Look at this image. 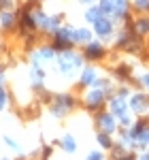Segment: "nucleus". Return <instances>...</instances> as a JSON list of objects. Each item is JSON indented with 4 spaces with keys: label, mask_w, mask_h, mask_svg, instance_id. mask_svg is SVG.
Returning a JSON list of instances; mask_svg holds the SVG:
<instances>
[{
    "label": "nucleus",
    "mask_w": 149,
    "mask_h": 160,
    "mask_svg": "<svg viewBox=\"0 0 149 160\" xmlns=\"http://www.w3.org/2000/svg\"><path fill=\"white\" fill-rule=\"evenodd\" d=\"M137 86H138V88H143V90H147V92H149V71H147V73H143V75H138V77H137Z\"/></svg>",
    "instance_id": "obj_23"
},
{
    "label": "nucleus",
    "mask_w": 149,
    "mask_h": 160,
    "mask_svg": "<svg viewBox=\"0 0 149 160\" xmlns=\"http://www.w3.org/2000/svg\"><path fill=\"white\" fill-rule=\"evenodd\" d=\"M83 58L89 62H100L107 58V47L100 41H89L87 45H83Z\"/></svg>",
    "instance_id": "obj_6"
},
{
    "label": "nucleus",
    "mask_w": 149,
    "mask_h": 160,
    "mask_svg": "<svg viewBox=\"0 0 149 160\" xmlns=\"http://www.w3.org/2000/svg\"><path fill=\"white\" fill-rule=\"evenodd\" d=\"M0 24H2V30L11 32L19 22H17V15H15L13 11H0Z\"/></svg>",
    "instance_id": "obj_12"
},
{
    "label": "nucleus",
    "mask_w": 149,
    "mask_h": 160,
    "mask_svg": "<svg viewBox=\"0 0 149 160\" xmlns=\"http://www.w3.org/2000/svg\"><path fill=\"white\" fill-rule=\"evenodd\" d=\"M96 128L102 130V132H117L119 130V124H117V118L113 115L111 111H98L96 113Z\"/></svg>",
    "instance_id": "obj_5"
},
{
    "label": "nucleus",
    "mask_w": 149,
    "mask_h": 160,
    "mask_svg": "<svg viewBox=\"0 0 149 160\" xmlns=\"http://www.w3.org/2000/svg\"><path fill=\"white\" fill-rule=\"evenodd\" d=\"M73 41H74V45H87L89 41H94V34H92L89 28H74Z\"/></svg>",
    "instance_id": "obj_11"
},
{
    "label": "nucleus",
    "mask_w": 149,
    "mask_h": 160,
    "mask_svg": "<svg viewBox=\"0 0 149 160\" xmlns=\"http://www.w3.org/2000/svg\"><path fill=\"white\" fill-rule=\"evenodd\" d=\"M85 160H104V156H102V152H89Z\"/></svg>",
    "instance_id": "obj_30"
},
{
    "label": "nucleus",
    "mask_w": 149,
    "mask_h": 160,
    "mask_svg": "<svg viewBox=\"0 0 149 160\" xmlns=\"http://www.w3.org/2000/svg\"><path fill=\"white\" fill-rule=\"evenodd\" d=\"M109 111H111L117 120H122L124 115H128V111H130L128 98H122V96H117V94H115L113 98H109Z\"/></svg>",
    "instance_id": "obj_8"
},
{
    "label": "nucleus",
    "mask_w": 149,
    "mask_h": 160,
    "mask_svg": "<svg viewBox=\"0 0 149 160\" xmlns=\"http://www.w3.org/2000/svg\"><path fill=\"white\" fill-rule=\"evenodd\" d=\"M137 11L141 13H149V0H134V4H132Z\"/></svg>",
    "instance_id": "obj_25"
},
{
    "label": "nucleus",
    "mask_w": 149,
    "mask_h": 160,
    "mask_svg": "<svg viewBox=\"0 0 149 160\" xmlns=\"http://www.w3.org/2000/svg\"><path fill=\"white\" fill-rule=\"evenodd\" d=\"M132 28H134V32L138 37H149V17L147 15H138L132 22Z\"/></svg>",
    "instance_id": "obj_13"
},
{
    "label": "nucleus",
    "mask_w": 149,
    "mask_h": 160,
    "mask_svg": "<svg viewBox=\"0 0 149 160\" xmlns=\"http://www.w3.org/2000/svg\"><path fill=\"white\" fill-rule=\"evenodd\" d=\"M0 86H4V68H0Z\"/></svg>",
    "instance_id": "obj_33"
},
{
    "label": "nucleus",
    "mask_w": 149,
    "mask_h": 160,
    "mask_svg": "<svg viewBox=\"0 0 149 160\" xmlns=\"http://www.w3.org/2000/svg\"><path fill=\"white\" fill-rule=\"evenodd\" d=\"M81 2H83V4H94L96 0H81Z\"/></svg>",
    "instance_id": "obj_34"
},
{
    "label": "nucleus",
    "mask_w": 149,
    "mask_h": 160,
    "mask_svg": "<svg viewBox=\"0 0 149 160\" xmlns=\"http://www.w3.org/2000/svg\"><path fill=\"white\" fill-rule=\"evenodd\" d=\"M94 32L100 38H111L113 32H115V22H113L111 17H100L98 22L94 24Z\"/></svg>",
    "instance_id": "obj_9"
},
{
    "label": "nucleus",
    "mask_w": 149,
    "mask_h": 160,
    "mask_svg": "<svg viewBox=\"0 0 149 160\" xmlns=\"http://www.w3.org/2000/svg\"><path fill=\"white\" fill-rule=\"evenodd\" d=\"M0 160H11V158H0Z\"/></svg>",
    "instance_id": "obj_35"
},
{
    "label": "nucleus",
    "mask_w": 149,
    "mask_h": 160,
    "mask_svg": "<svg viewBox=\"0 0 149 160\" xmlns=\"http://www.w3.org/2000/svg\"><path fill=\"white\" fill-rule=\"evenodd\" d=\"M107 92L102 90V88L94 86V88H87V92L83 94V105H85L87 111H92V113H98L102 107H104V102H107Z\"/></svg>",
    "instance_id": "obj_3"
},
{
    "label": "nucleus",
    "mask_w": 149,
    "mask_h": 160,
    "mask_svg": "<svg viewBox=\"0 0 149 160\" xmlns=\"http://www.w3.org/2000/svg\"><path fill=\"white\" fill-rule=\"evenodd\" d=\"M32 17H34V22H36V28H38V30H45L49 15H45V11L36 7V9H32Z\"/></svg>",
    "instance_id": "obj_20"
},
{
    "label": "nucleus",
    "mask_w": 149,
    "mask_h": 160,
    "mask_svg": "<svg viewBox=\"0 0 149 160\" xmlns=\"http://www.w3.org/2000/svg\"><path fill=\"white\" fill-rule=\"evenodd\" d=\"M73 32H74V28L73 26H62L55 34H51L53 37V41H51V45H53V49L58 51H68V49H73V45H74V41H73Z\"/></svg>",
    "instance_id": "obj_4"
},
{
    "label": "nucleus",
    "mask_w": 149,
    "mask_h": 160,
    "mask_svg": "<svg viewBox=\"0 0 149 160\" xmlns=\"http://www.w3.org/2000/svg\"><path fill=\"white\" fill-rule=\"evenodd\" d=\"M128 105H130V111L137 113V115H143L149 111V94L145 92H134L130 98H128Z\"/></svg>",
    "instance_id": "obj_7"
},
{
    "label": "nucleus",
    "mask_w": 149,
    "mask_h": 160,
    "mask_svg": "<svg viewBox=\"0 0 149 160\" xmlns=\"http://www.w3.org/2000/svg\"><path fill=\"white\" fill-rule=\"evenodd\" d=\"M137 160H149V152H143L141 156H137Z\"/></svg>",
    "instance_id": "obj_32"
},
{
    "label": "nucleus",
    "mask_w": 149,
    "mask_h": 160,
    "mask_svg": "<svg viewBox=\"0 0 149 160\" xmlns=\"http://www.w3.org/2000/svg\"><path fill=\"white\" fill-rule=\"evenodd\" d=\"M96 141L100 143V148H104V149H111L113 145H115V141L111 139V135H109V132H102V130H98V135H96Z\"/></svg>",
    "instance_id": "obj_22"
},
{
    "label": "nucleus",
    "mask_w": 149,
    "mask_h": 160,
    "mask_svg": "<svg viewBox=\"0 0 149 160\" xmlns=\"http://www.w3.org/2000/svg\"><path fill=\"white\" fill-rule=\"evenodd\" d=\"M51 152H53V149H51V145H45V148H43V152H41V160H49Z\"/></svg>",
    "instance_id": "obj_29"
},
{
    "label": "nucleus",
    "mask_w": 149,
    "mask_h": 160,
    "mask_svg": "<svg viewBox=\"0 0 149 160\" xmlns=\"http://www.w3.org/2000/svg\"><path fill=\"white\" fill-rule=\"evenodd\" d=\"M62 22H64V15H51L49 19H47V26H45V30L43 32H47V34H55L60 28H62Z\"/></svg>",
    "instance_id": "obj_15"
},
{
    "label": "nucleus",
    "mask_w": 149,
    "mask_h": 160,
    "mask_svg": "<svg viewBox=\"0 0 149 160\" xmlns=\"http://www.w3.org/2000/svg\"><path fill=\"white\" fill-rule=\"evenodd\" d=\"M60 148L66 152V154H74L77 152V141H74L73 135H64L62 141H60Z\"/></svg>",
    "instance_id": "obj_19"
},
{
    "label": "nucleus",
    "mask_w": 149,
    "mask_h": 160,
    "mask_svg": "<svg viewBox=\"0 0 149 160\" xmlns=\"http://www.w3.org/2000/svg\"><path fill=\"white\" fill-rule=\"evenodd\" d=\"M98 7L104 17H113L115 13V0H98Z\"/></svg>",
    "instance_id": "obj_21"
},
{
    "label": "nucleus",
    "mask_w": 149,
    "mask_h": 160,
    "mask_svg": "<svg viewBox=\"0 0 149 160\" xmlns=\"http://www.w3.org/2000/svg\"><path fill=\"white\" fill-rule=\"evenodd\" d=\"M117 160H137V154L134 152H126L124 156H119Z\"/></svg>",
    "instance_id": "obj_31"
},
{
    "label": "nucleus",
    "mask_w": 149,
    "mask_h": 160,
    "mask_svg": "<svg viewBox=\"0 0 149 160\" xmlns=\"http://www.w3.org/2000/svg\"><path fill=\"white\" fill-rule=\"evenodd\" d=\"M0 68H2V66H0Z\"/></svg>",
    "instance_id": "obj_36"
},
{
    "label": "nucleus",
    "mask_w": 149,
    "mask_h": 160,
    "mask_svg": "<svg viewBox=\"0 0 149 160\" xmlns=\"http://www.w3.org/2000/svg\"><path fill=\"white\" fill-rule=\"evenodd\" d=\"M7 105H9V90L4 86H0V111L4 109Z\"/></svg>",
    "instance_id": "obj_24"
},
{
    "label": "nucleus",
    "mask_w": 149,
    "mask_h": 160,
    "mask_svg": "<svg viewBox=\"0 0 149 160\" xmlns=\"http://www.w3.org/2000/svg\"><path fill=\"white\" fill-rule=\"evenodd\" d=\"M98 79H100L98 71L94 66H83L81 68V75H79V88H94Z\"/></svg>",
    "instance_id": "obj_10"
},
{
    "label": "nucleus",
    "mask_w": 149,
    "mask_h": 160,
    "mask_svg": "<svg viewBox=\"0 0 149 160\" xmlns=\"http://www.w3.org/2000/svg\"><path fill=\"white\" fill-rule=\"evenodd\" d=\"M83 53H74L73 49L68 51H60L58 56H55V64H58V71L66 77H70L74 71H79L81 66H83Z\"/></svg>",
    "instance_id": "obj_1"
},
{
    "label": "nucleus",
    "mask_w": 149,
    "mask_h": 160,
    "mask_svg": "<svg viewBox=\"0 0 149 160\" xmlns=\"http://www.w3.org/2000/svg\"><path fill=\"white\" fill-rule=\"evenodd\" d=\"M36 53H38V58L45 60V62L55 60V56H58V51L53 49V45H43V47H38V49H36Z\"/></svg>",
    "instance_id": "obj_18"
},
{
    "label": "nucleus",
    "mask_w": 149,
    "mask_h": 160,
    "mask_svg": "<svg viewBox=\"0 0 149 160\" xmlns=\"http://www.w3.org/2000/svg\"><path fill=\"white\" fill-rule=\"evenodd\" d=\"M30 83L34 90H43V83H45V71L41 66H32L30 71Z\"/></svg>",
    "instance_id": "obj_14"
},
{
    "label": "nucleus",
    "mask_w": 149,
    "mask_h": 160,
    "mask_svg": "<svg viewBox=\"0 0 149 160\" xmlns=\"http://www.w3.org/2000/svg\"><path fill=\"white\" fill-rule=\"evenodd\" d=\"M77 105H79V100H77L74 94H70V92H58V94H53L49 111H51L53 118H64V115L70 113Z\"/></svg>",
    "instance_id": "obj_2"
},
{
    "label": "nucleus",
    "mask_w": 149,
    "mask_h": 160,
    "mask_svg": "<svg viewBox=\"0 0 149 160\" xmlns=\"http://www.w3.org/2000/svg\"><path fill=\"white\" fill-rule=\"evenodd\" d=\"M100 17H104L102 11H100V7H98V4H96V7H94V4H89V7H87V11H85V22L94 26Z\"/></svg>",
    "instance_id": "obj_16"
},
{
    "label": "nucleus",
    "mask_w": 149,
    "mask_h": 160,
    "mask_svg": "<svg viewBox=\"0 0 149 160\" xmlns=\"http://www.w3.org/2000/svg\"><path fill=\"white\" fill-rule=\"evenodd\" d=\"M15 7V0H0V11H11Z\"/></svg>",
    "instance_id": "obj_28"
},
{
    "label": "nucleus",
    "mask_w": 149,
    "mask_h": 160,
    "mask_svg": "<svg viewBox=\"0 0 149 160\" xmlns=\"http://www.w3.org/2000/svg\"><path fill=\"white\" fill-rule=\"evenodd\" d=\"M134 148L137 149H147L149 148V126H145L134 139Z\"/></svg>",
    "instance_id": "obj_17"
},
{
    "label": "nucleus",
    "mask_w": 149,
    "mask_h": 160,
    "mask_svg": "<svg viewBox=\"0 0 149 160\" xmlns=\"http://www.w3.org/2000/svg\"><path fill=\"white\" fill-rule=\"evenodd\" d=\"M4 143H7V148L15 149V152H22V148H19V143H17L15 139H11V137H4Z\"/></svg>",
    "instance_id": "obj_27"
},
{
    "label": "nucleus",
    "mask_w": 149,
    "mask_h": 160,
    "mask_svg": "<svg viewBox=\"0 0 149 160\" xmlns=\"http://www.w3.org/2000/svg\"><path fill=\"white\" fill-rule=\"evenodd\" d=\"M115 94H117V96H122V98H130V96H132V90H130L128 86H122Z\"/></svg>",
    "instance_id": "obj_26"
}]
</instances>
